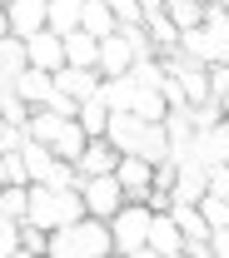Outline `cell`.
Segmentation results:
<instances>
[{
  "label": "cell",
  "instance_id": "d590c367",
  "mask_svg": "<svg viewBox=\"0 0 229 258\" xmlns=\"http://www.w3.org/2000/svg\"><path fill=\"white\" fill-rule=\"evenodd\" d=\"M209 253H214V258H229V228H214V233H209Z\"/></svg>",
  "mask_w": 229,
  "mask_h": 258
},
{
  "label": "cell",
  "instance_id": "2e32d148",
  "mask_svg": "<svg viewBox=\"0 0 229 258\" xmlns=\"http://www.w3.org/2000/svg\"><path fill=\"white\" fill-rule=\"evenodd\" d=\"M70 114H60V109H50V104H35V114H30V139H40V144H55L60 139V129H65Z\"/></svg>",
  "mask_w": 229,
  "mask_h": 258
},
{
  "label": "cell",
  "instance_id": "30bf717a",
  "mask_svg": "<svg viewBox=\"0 0 229 258\" xmlns=\"http://www.w3.org/2000/svg\"><path fill=\"white\" fill-rule=\"evenodd\" d=\"M125 159V149L110 139V134H95L90 144H85V154H80V174H115Z\"/></svg>",
  "mask_w": 229,
  "mask_h": 258
},
{
  "label": "cell",
  "instance_id": "ba28073f",
  "mask_svg": "<svg viewBox=\"0 0 229 258\" xmlns=\"http://www.w3.org/2000/svg\"><path fill=\"white\" fill-rule=\"evenodd\" d=\"M185 154H195L199 164H229V114H224L214 129H199L195 144H190Z\"/></svg>",
  "mask_w": 229,
  "mask_h": 258
},
{
  "label": "cell",
  "instance_id": "4fadbf2b",
  "mask_svg": "<svg viewBox=\"0 0 229 258\" xmlns=\"http://www.w3.org/2000/svg\"><path fill=\"white\" fill-rule=\"evenodd\" d=\"M15 90L30 99V104H50V99H55V70H40V64L20 70V75H15Z\"/></svg>",
  "mask_w": 229,
  "mask_h": 258
},
{
  "label": "cell",
  "instance_id": "836d02e7",
  "mask_svg": "<svg viewBox=\"0 0 229 258\" xmlns=\"http://www.w3.org/2000/svg\"><path fill=\"white\" fill-rule=\"evenodd\" d=\"M209 95L214 99L229 95V60H209Z\"/></svg>",
  "mask_w": 229,
  "mask_h": 258
},
{
  "label": "cell",
  "instance_id": "8fae6325",
  "mask_svg": "<svg viewBox=\"0 0 229 258\" xmlns=\"http://www.w3.org/2000/svg\"><path fill=\"white\" fill-rule=\"evenodd\" d=\"M25 45H30V64H40V70H65V64H70V60H65V35L50 30V25H45V30H35Z\"/></svg>",
  "mask_w": 229,
  "mask_h": 258
},
{
  "label": "cell",
  "instance_id": "ab89813d",
  "mask_svg": "<svg viewBox=\"0 0 229 258\" xmlns=\"http://www.w3.org/2000/svg\"><path fill=\"white\" fill-rule=\"evenodd\" d=\"M214 5H224V0H214Z\"/></svg>",
  "mask_w": 229,
  "mask_h": 258
},
{
  "label": "cell",
  "instance_id": "e575fe53",
  "mask_svg": "<svg viewBox=\"0 0 229 258\" xmlns=\"http://www.w3.org/2000/svg\"><path fill=\"white\" fill-rule=\"evenodd\" d=\"M209 194L229 199V164H209Z\"/></svg>",
  "mask_w": 229,
  "mask_h": 258
},
{
  "label": "cell",
  "instance_id": "9c48e42d",
  "mask_svg": "<svg viewBox=\"0 0 229 258\" xmlns=\"http://www.w3.org/2000/svg\"><path fill=\"white\" fill-rule=\"evenodd\" d=\"M100 85H105V75H100L95 64H65V70H55V90H65L70 99L100 95Z\"/></svg>",
  "mask_w": 229,
  "mask_h": 258
},
{
  "label": "cell",
  "instance_id": "d4e9b609",
  "mask_svg": "<svg viewBox=\"0 0 229 258\" xmlns=\"http://www.w3.org/2000/svg\"><path fill=\"white\" fill-rule=\"evenodd\" d=\"M140 154H145L150 164H164V159H174L169 129H164V124H145V139H140Z\"/></svg>",
  "mask_w": 229,
  "mask_h": 258
},
{
  "label": "cell",
  "instance_id": "f35d334b",
  "mask_svg": "<svg viewBox=\"0 0 229 258\" xmlns=\"http://www.w3.org/2000/svg\"><path fill=\"white\" fill-rule=\"evenodd\" d=\"M219 104H224V114H229V95H224V99H219Z\"/></svg>",
  "mask_w": 229,
  "mask_h": 258
},
{
  "label": "cell",
  "instance_id": "4316f807",
  "mask_svg": "<svg viewBox=\"0 0 229 258\" xmlns=\"http://www.w3.org/2000/svg\"><path fill=\"white\" fill-rule=\"evenodd\" d=\"M25 169H30V184H40L45 174H50V164H55V149L50 144H40V139H25Z\"/></svg>",
  "mask_w": 229,
  "mask_h": 258
},
{
  "label": "cell",
  "instance_id": "d6986e66",
  "mask_svg": "<svg viewBox=\"0 0 229 258\" xmlns=\"http://www.w3.org/2000/svg\"><path fill=\"white\" fill-rule=\"evenodd\" d=\"M80 30L100 35V40L120 30V20H115V10H110V0H85V15H80Z\"/></svg>",
  "mask_w": 229,
  "mask_h": 258
},
{
  "label": "cell",
  "instance_id": "ffe728a7",
  "mask_svg": "<svg viewBox=\"0 0 229 258\" xmlns=\"http://www.w3.org/2000/svg\"><path fill=\"white\" fill-rule=\"evenodd\" d=\"M110 114H115V109H110V99H105V95H90V99H80V114H75V119H80L85 134L95 139V134L110 129Z\"/></svg>",
  "mask_w": 229,
  "mask_h": 258
},
{
  "label": "cell",
  "instance_id": "83f0119b",
  "mask_svg": "<svg viewBox=\"0 0 229 258\" xmlns=\"http://www.w3.org/2000/svg\"><path fill=\"white\" fill-rule=\"evenodd\" d=\"M40 253H50V228L20 219V258H40Z\"/></svg>",
  "mask_w": 229,
  "mask_h": 258
},
{
  "label": "cell",
  "instance_id": "7c38bea8",
  "mask_svg": "<svg viewBox=\"0 0 229 258\" xmlns=\"http://www.w3.org/2000/svg\"><path fill=\"white\" fill-rule=\"evenodd\" d=\"M145 124H150V119H140L134 109H115V114H110V129H105V134H110V139H115V144H120L125 154H140Z\"/></svg>",
  "mask_w": 229,
  "mask_h": 258
},
{
  "label": "cell",
  "instance_id": "603a6c76",
  "mask_svg": "<svg viewBox=\"0 0 229 258\" xmlns=\"http://www.w3.org/2000/svg\"><path fill=\"white\" fill-rule=\"evenodd\" d=\"M145 30H150V40H155L160 55H174V50H179V25H174L164 10L160 15H145Z\"/></svg>",
  "mask_w": 229,
  "mask_h": 258
},
{
  "label": "cell",
  "instance_id": "f1b7e54d",
  "mask_svg": "<svg viewBox=\"0 0 229 258\" xmlns=\"http://www.w3.org/2000/svg\"><path fill=\"white\" fill-rule=\"evenodd\" d=\"M0 214L25 219L30 214V184H0Z\"/></svg>",
  "mask_w": 229,
  "mask_h": 258
},
{
  "label": "cell",
  "instance_id": "cb8c5ba5",
  "mask_svg": "<svg viewBox=\"0 0 229 258\" xmlns=\"http://www.w3.org/2000/svg\"><path fill=\"white\" fill-rule=\"evenodd\" d=\"M85 144H90V134H85V124H80V119H65V129H60V139H55L50 149H55L60 159H75V164H80V154H85Z\"/></svg>",
  "mask_w": 229,
  "mask_h": 258
},
{
  "label": "cell",
  "instance_id": "74e56055",
  "mask_svg": "<svg viewBox=\"0 0 229 258\" xmlns=\"http://www.w3.org/2000/svg\"><path fill=\"white\" fill-rule=\"evenodd\" d=\"M10 35V15H5V0H0V40Z\"/></svg>",
  "mask_w": 229,
  "mask_h": 258
},
{
  "label": "cell",
  "instance_id": "e0dca14e",
  "mask_svg": "<svg viewBox=\"0 0 229 258\" xmlns=\"http://www.w3.org/2000/svg\"><path fill=\"white\" fill-rule=\"evenodd\" d=\"M134 114L150 119V124H164V114H169V95H164V85H140V95H134Z\"/></svg>",
  "mask_w": 229,
  "mask_h": 258
},
{
  "label": "cell",
  "instance_id": "8992f818",
  "mask_svg": "<svg viewBox=\"0 0 229 258\" xmlns=\"http://www.w3.org/2000/svg\"><path fill=\"white\" fill-rule=\"evenodd\" d=\"M5 15H10V35L30 40L35 30L50 25V0H5Z\"/></svg>",
  "mask_w": 229,
  "mask_h": 258
},
{
  "label": "cell",
  "instance_id": "3957f363",
  "mask_svg": "<svg viewBox=\"0 0 229 258\" xmlns=\"http://www.w3.org/2000/svg\"><path fill=\"white\" fill-rule=\"evenodd\" d=\"M80 199H85V209H90L95 219H115V214L125 209V189H120L115 174H85V179H80Z\"/></svg>",
  "mask_w": 229,
  "mask_h": 258
},
{
  "label": "cell",
  "instance_id": "8d00e7d4",
  "mask_svg": "<svg viewBox=\"0 0 229 258\" xmlns=\"http://www.w3.org/2000/svg\"><path fill=\"white\" fill-rule=\"evenodd\" d=\"M140 5H145V15H160L164 10V0H140Z\"/></svg>",
  "mask_w": 229,
  "mask_h": 258
},
{
  "label": "cell",
  "instance_id": "5bb4252c",
  "mask_svg": "<svg viewBox=\"0 0 229 258\" xmlns=\"http://www.w3.org/2000/svg\"><path fill=\"white\" fill-rule=\"evenodd\" d=\"M30 224H45V228H60V189L50 184H30Z\"/></svg>",
  "mask_w": 229,
  "mask_h": 258
},
{
  "label": "cell",
  "instance_id": "44dd1931",
  "mask_svg": "<svg viewBox=\"0 0 229 258\" xmlns=\"http://www.w3.org/2000/svg\"><path fill=\"white\" fill-rule=\"evenodd\" d=\"M164 15L179 25V35L204 25V15H209V0H164Z\"/></svg>",
  "mask_w": 229,
  "mask_h": 258
},
{
  "label": "cell",
  "instance_id": "5b68a950",
  "mask_svg": "<svg viewBox=\"0 0 229 258\" xmlns=\"http://www.w3.org/2000/svg\"><path fill=\"white\" fill-rule=\"evenodd\" d=\"M155 169H160V164H150L145 154H125L120 169H115V179H120L125 199H150V189H155Z\"/></svg>",
  "mask_w": 229,
  "mask_h": 258
},
{
  "label": "cell",
  "instance_id": "6da1fadb",
  "mask_svg": "<svg viewBox=\"0 0 229 258\" xmlns=\"http://www.w3.org/2000/svg\"><path fill=\"white\" fill-rule=\"evenodd\" d=\"M105 253H115L110 219L85 214V219H75L65 228H50V258H105Z\"/></svg>",
  "mask_w": 229,
  "mask_h": 258
},
{
  "label": "cell",
  "instance_id": "1f68e13d",
  "mask_svg": "<svg viewBox=\"0 0 229 258\" xmlns=\"http://www.w3.org/2000/svg\"><path fill=\"white\" fill-rule=\"evenodd\" d=\"M199 209H204L209 228H229V199H219V194H204V199H199Z\"/></svg>",
  "mask_w": 229,
  "mask_h": 258
},
{
  "label": "cell",
  "instance_id": "7a4b0ae2",
  "mask_svg": "<svg viewBox=\"0 0 229 258\" xmlns=\"http://www.w3.org/2000/svg\"><path fill=\"white\" fill-rule=\"evenodd\" d=\"M150 224H155V209L145 199H125V209L110 219V228H115V253L150 258Z\"/></svg>",
  "mask_w": 229,
  "mask_h": 258
},
{
  "label": "cell",
  "instance_id": "52a82bcc",
  "mask_svg": "<svg viewBox=\"0 0 229 258\" xmlns=\"http://www.w3.org/2000/svg\"><path fill=\"white\" fill-rule=\"evenodd\" d=\"M150 258H185V228L174 224V214L164 209L150 224Z\"/></svg>",
  "mask_w": 229,
  "mask_h": 258
},
{
  "label": "cell",
  "instance_id": "9a60e30c",
  "mask_svg": "<svg viewBox=\"0 0 229 258\" xmlns=\"http://www.w3.org/2000/svg\"><path fill=\"white\" fill-rule=\"evenodd\" d=\"M20 70H30V45H25L20 35H5V40H0V80L15 85Z\"/></svg>",
  "mask_w": 229,
  "mask_h": 258
},
{
  "label": "cell",
  "instance_id": "ac0fdd59",
  "mask_svg": "<svg viewBox=\"0 0 229 258\" xmlns=\"http://www.w3.org/2000/svg\"><path fill=\"white\" fill-rule=\"evenodd\" d=\"M65 60H70V64H95V70H100V35L70 30V35H65Z\"/></svg>",
  "mask_w": 229,
  "mask_h": 258
},
{
  "label": "cell",
  "instance_id": "277c9868",
  "mask_svg": "<svg viewBox=\"0 0 229 258\" xmlns=\"http://www.w3.org/2000/svg\"><path fill=\"white\" fill-rule=\"evenodd\" d=\"M134 60H140V50H134V40L125 30H115V35L100 40V75H105V80H110V75H130Z\"/></svg>",
  "mask_w": 229,
  "mask_h": 258
},
{
  "label": "cell",
  "instance_id": "484cf974",
  "mask_svg": "<svg viewBox=\"0 0 229 258\" xmlns=\"http://www.w3.org/2000/svg\"><path fill=\"white\" fill-rule=\"evenodd\" d=\"M80 15H85V0H50V30H80Z\"/></svg>",
  "mask_w": 229,
  "mask_h": 258
},
{
  "label": "cell",
  "instance_id": "7402d4cb",
  "mask_svg": "<svg viewBox=\"0 0 229 258\" xmlns=\"http://www.w3.org/2000/svg\"><path fill=\"white\" fill-rule=\"evenodd\" d=\"M100 95L110 99V109H134V95H140V80L134 75H110L100 85Z\"/></svg>",
  "mask_w": 229,
  "mask_h": 258
},
{
  "label": "cell",
  "instance_id": "4dcf8cb0",
  "mask_svg": "<svg viewBox=\"0 0 229 258\" xmlns=\"http://www.w3.org/2000/svg\"><path fill=\"white\" fill-rule=\"evenodd\" d=\"M0 258H20V219L0 214Z\"/></svg>",
  "mask_w": 229,
  "mask_h": 258
},
{
  "label": "cell",
  "instance_id": "d6a6232c",
  "mask_svg": "<svg viewBox=\"0 0 229 258\" xmlns=\"http://www.w3.org/2000/svg\"><path fill=\"white\" fill-rule=\"evenodd\" d=\"M110 10H115L120 25H145V5L140 0H110Z\"/></svg>",
  "mask_w": 229,
  "mask_h": 258
},
{
  "label": "cell",
  "instance_id": "f546056e",
  "mask_svg": "<svg viewBox=\"0 0 229 258\" xmlns=\"http://www.w3.org/2000/svg\"><path fill=\"white\" fill-rule=\"evenodd\" d=\"M80 179H85V174H80V164H75V159H60V154H55L50 174H45L40 184H50V189H80Z\"/></svg>",
  "mask_w": 229,
  "mask_h": 258
}]
</instances>
